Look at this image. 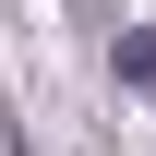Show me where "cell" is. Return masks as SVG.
Instances as JSON below:
<instances>
[{"mask_svg": "<svg viewBox=\"0 0 156 156\" xmlns=\"http://www.w3.org/2000/svg\"><path fill=\"white\" fill-rule=\"evenodd\" d=\"M108 72L120 84H156V24H120V36H108Z\"/></svg>", "mask_w": 156, "mask_h": 156, "instance_id": "cell-1", "label": "cell"}]
</instances>
